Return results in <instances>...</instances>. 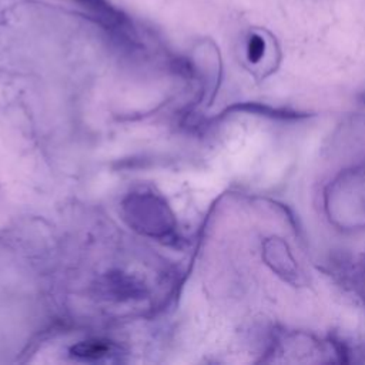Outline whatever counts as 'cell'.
<instances>
[{"mask_svg": "<svg viewBox=\"0 0 365 365\" xmlns=\"http://www.w3.org/2000/svg\"><path fill=\"white\" fill-rule=\"evenodd\" d=\"M77 2L97 16L102 22H104L110 28H119L123 25V18L107 0H77Z\"/></svg>", "mask_w": 365, "mask_h": 365, "instance_id": "6da1fadb", "label": "cell"}, {"mask_svg": "<svg viewBox=\"0 0 365 365\" xmlns=\"http://www.w3.org/2000/svg\"><path fill=\"white\" fill-rule=\"evenodd\" d=\"M110 352V347L106 342L100 341H86L75 345L72 354L85 359H100Z\"/></svg>", "mask_w": 365, "mask_h": 365, "instance_id": "7a4b0ae2", "label": "cell"}, {"mask_svg": "<svg viewBox=\"0 0 365 365\" xmlns=\"http://www.w3.org/2000/svg\"><path fill=\"white\" fill-rule=\"evenodd\" d=\"M264 52H266V42L261 36L258 35H253L249 40V45H247V56H249V60L253 62V63H257L261 60V58L264 56Z\"/></svg>", "mask_w": 365, "mask_h": 365, "instance_id": "3957f363", "label": "cell"}]
</instances>
